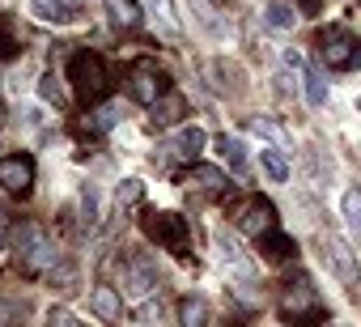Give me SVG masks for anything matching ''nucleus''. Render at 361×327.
I'll return each instance as SVG.
<instances>
[{"instance_id":"nucleus-15","label":"nucleus","mask_w":361,"mask_h":327,"mask_svg":"<svg viewBox=\"0 0 361 327\" xmlns=\"http://www.w3.org/2000/svg\"><path fill=\"white\" fill-rule=\"evenodd\" d=\"M259 242V251H264V259H289L298 247H293V238H285L281 230H272V234H264V238H255Z\"/></svg>"},{"instance_id":"nucleus-27","label":"nucleus","mask_w":361,"mask_h":327,"mask_svg":"<svg viewBox=\"0 0 361 327\" xmlns=\"http://www.w3.org/2000/svg\"><path fill=\"white\" fill-rule=\"evenodd\" d=\"M115 200H119V204L140 200V183H136V179H123V183H119V192H115Z\"/></svg>"},{"instance_id":"nucleus-8","label":"nucleus","mask_w":361,"mask_h":327,"mask_svg":"<svg viewBox=\"0 0 361 327\" xmlns=\"http://www.w3.org/2000/svg\"><path fill=\"white\" fill-rule=\"evenodd\" d=\"M323 255H327V264L336 268V276H340L348 289H357V285H361V268H357V255H353V247H348L344 238L327 234V238H323Z\"/></svg>"},{"instance_id":"nucleus-24","label":"nucleus","mask_w":361,"mask_h":327,"mask_svg":"<svg viewBox=\"0 0 361 327\" xmlns=\"http://www.w3.org/2000/svg\"><path fill=\"white\" fill-rule=\"evenodd\" d=\"M306 98H310V106H323V102H327V81H323L319 68L306 73Z\"/></svg>"},{"instance_id":"nucleus-2","label":"nucleus","mask_w":361,"mask_h":327,"mask_svg":"<svg viewBox=\"0 0 361 327\" xmlns=\"http://www.w3.org/2000/svg\"><path fill=\"white\" fill-rule=\"evenodd\" d=\"M13 247H18V259L30 268V272H51L60 268V247L51 242V234L43 226H18L13 230Z\"/></svg>"},{"instance_id":"nucleus-22","label":"nucleus","mask_w":361,"mask_h":327,"mask_svg":"<svg viewBox=\"0 0 361 327\" xmlns=\"http://www.w3.org/2000/svg\"><path fill=\"white\" fill-rule=\"evenodd\" d=\"M188 179H196L204 192H226V175L221 171H213V166H192V175Z\"/></svg>"},{"instance_id":"nucleus-6","label":"nucleus","mask_w":361,"mask_h":327,"mask_svg":"<svg viewBox=\"0 0 361 327\" xmlns=\"http://www.w3.org/2000/svg\"><path fill=\"white\" fill-rule=\"evenodd\" d=\"M281 314L293 323V327H319V319H327L323 302L310 293V285H293L285 297H281Z\"/></svg>"},{"instance_id":"nucleus-7","label":"nucleus","mask_w":361,"mask_h":327,"mask_svg":"<svg viewBox=\"0 0 361 327\" xmlns=\"http://www.w3.org/2000/svg\"><path fill=\"white\" fill-rule=\"evenodd\" d=\"M128 90H132V98L145 102V106H153L157 98L170 94V90H166V73H161L153 60H136V64H132V73H128Z\"/></svg>"},{"instance_id":"nucleus-13","label":"nucleus","mask_w":361,"mask_h":327,"mask_svg":"<svg viewBox=\"0 0 361 327\" xmlns=\"http://www.w3.org/2000/svg\"><path fill=\"white\" fill-rule=\"evenodd\" d=\"M178 323H183V327H209V302L200 293L183 297V302H178Z\"/></svg>"},{"instance_id":"nucleus-14","label":"nucleus","mask_w":361,"mask_h":327,"mask_svg":"<svg viewBox=\"0 0 361 327\" xmlns=\"http://www.w3.org/2000/svg\"><path fill=\"white\" fill-rule=\"evenodd\" d=\"M106 13H111V22L123 26V30L140 26V5H136V0H106Z\"/></svg>"},{"instance_id":"nucleus-5","label":"nucleus","mask_w":361,"mask_h":327,"mask_svg":"<svg viewBox=\"0 0 361 327\" xmlns=\"http://www.w3.org/2000/svg\"><path fill=\"white\" fill-rule=\"evenodd\" d=\"M319 51H323L327 68H340V73L361 64V39L348 35V30H340V26H331V30L319 35Z\"/></svg>"},{"instance_id":"nucleus-29","label":"nucleus","mask_w":361,"mask_h":327,"mask_svg":"<svg viewBox=\"0 0 361 327\" xmlns=\"http://www.w3.org/2000/svg\"><path fill=\"white\" fill-rule=\"evenodd\" d=\"M157 314H161V310H157L153 302H145V306L136 310V323H157Z\"/></svg>"},{"instance_id":"nucleus-16","label":"nucleus","mask_w":361,"mask_h":327,"mask_svg":"<svg viewBox=\"0 0 361 327\" xmlns=\"http://www.w3.org/2000/svg\"><path fill=\"white\" fill-rule=\"evenodd\" d=\"M217 153L230 161V171H247V144L238 136H217Z\"/></svg>"},{"instance_id":"nucleus-26","label":"nucleus","mask_w":361,"mask_h":327,"mask_svg":"<svg viewBox=\"0 0 361 327\" xmlns=\"http://www.w3.org/2000/svg\"><path fill=\"white\" fill-rule=\"evenodd\" d=\"M39 94H43L47 102H56V106H64V90H60V81H56V73H47V77L39 81Z\"/></svg>"},{"instance_id":"nucleus-17","label":"nucleus","mask_w":361,"mask_h":327,"mask_svg":"<svg viewBox=\"0 0 361 327\" xmlns=\"http://www.w3.org/2000/svg\"><path fill=\"white\" fill-rule=\"evenodd\" d=\"M166 149L178 153V157H196V153L204 149V132H200V128H183V132H178V140L166 144Z\"/></svg>"},{"instance_id":"nucleus-1","label":"nucleus","mask_w":361,"mask_h":327,"mask_svg":"<svg viewBox=\"0 0 361 327\" xmlns=\"http://www.w3.org/2000/svg\"><path fill=\"white\" fill-rule=\"evenodd\" d=\"M68 81L77 90L81 102H98L106 90H111V73H106V60L98 51H73L68 60Z\"/></svg>"},{"instance_id":"nucleus-25","label":"nucleus","mask_w":361,"mask_h":327,"mask_svg":"<svg viewBox=\"0 0 361 327\" xmlns=\"http://www.w3.org/2000/svg\"><path fill=\"white\" fill-rule=\"evenodd\" d=\"M47 327H85L73 310H64V306H51L47 310Z\"/></svg>"},{"instance_id":"nucleus-21","label":"nucleus","mask_w":361,"mask_h":327,"mask_svg":"<svg viewBox=\"0 0 361 327\" xmlns=\"http://www.w3.org/2000/svg\"><path fill=\"white\" fill-rule=\"evenodd\" d=\"M259 161H264V171H268L276 183H285V179H289V161H285V153H281V149H264V153H259Z\"/></svg>"},{"instance_id":"nucleus-4","label":"nucleus","mask_w":361,"mask_h":327,"mask_svg":"<svg viewBox=\"0 0 361 327\" xmlns=\"http://www.w3.org/2000/svg\"><path fill=\"white\" fill-rule=\"evenodd\" d=\"M230 217H234V226H238L243 234H251V238H264V234L276 230V209H272L264 196H247V200H238V204L230 209Z\"/></svg>"},{"instance_id":"nucleus-3","label":"nucleus","mask_w":361,"mask_h":327,"mask_svg":"<svg viewBox=\"0 0 361 327\" xmlns=\"http://www.w3.org/2000/svg\"><path fill=\"white\" fill-rule=\"evenodd\" d=\"M145 234L153 242H161L166 251H174V255L192 251V226L178 213H145Z\"/></svg>"},{"instance_id":"nucleus-18","label":"nucleus","mask_w":361,"mask_h":327,"mask_svg":"<svg viewBox=\"0 0 361 327\" xmlns=\"http://www.w3.org/2000/svg\"><path fill=\"white\" fill-rule=\"evenodd\" d=\"M43 22H56V26H64V22H73V9L64 5V0H35L30 5Z\"/></svg>"},{"instance_id":"nucleus-20","label":"nucleus","mask_w":361,"mask_h":327,"mask_svg":"<svg viewBox=\"0 0 361 327\" xmlns=\"http://www.w3.org/2000/svg\"><path fill=\"white\" fill-rule=\"evenodd\" d=\"M293 22H298L293 5H285V0H268V26H276V30H293Z\"/></svg>"},{"instance_id":"nucleus-10","label":"nucleus","mask_w":361,"mask_h":327,"mask_svg":"<svg viewBox=\"0 0 361 327\" xmlns=\"http://www.w3.org/2000/svg\"><path fill=\"white\" fill-rule=\"evenodd\" d=\"M153 285H157V272H153L145 259H132V264L123 268V293H128V297H149Z\"/></svg>"},{"instance_id":"nucleus-23","label":"nucleus","mask_w":361,"mask_h":327,"mask_svg":"<svg viewBox=\"0 0 361 327\" xmlns=\"http://www.w3.org/2000/svg\"><path fill=\"white\" fill-rule=\"evenodd\" d=\"M149 13L157 18V26H161V30L178 35V18H174V5H170V0H149Z\"/></svg>"},{"instance_id":"nucleus-19","label":"nucleus","mask_w":361,"mask_h":327,"mask_svg":"<svg viewBox=\"0 0 361 327\" xmlns=\"http://www.w3.org/2000/svg\"><path fill=\"white\" fill-rule=\"evenodd\" d=\"M340 209H344L348 230H353V234H361V187H348V192H344V200H340Z\"/></svg>"},{"instance_id":"nucleus-11","label":"nucleus","mask_w":361,"mask_h":327,"mask_svg":"<svg viewBox=\"0 0 361 327\" xmlns=\"http://www.w3.org/2000/svg\"><path fill=\"white\" fill-rule=\"evenodd\" d=\"M183 115H188V98L183 94H166V98L153 102V123L157 128H170V123H178Z\"/></svg>"},{"instance_id":"nucleus-31","label":"nucleus","mask_w":361,"mask_h":327,"mask_svg":"<svg viewBox=\"0 0 361 327\" xmlns=\"http://www.w3.org/2000/svg\"><path fill=\"white\" fill-rule=\"evenodd\" d=\"M64 5H68V0H64Z\"/></svg>"},{"instance_id":"nucleus-28","label":"nucleus","mask_w":361,"mask_h":327,"mask_svg":"<svg viewBox=\"0 0 361 327\" xmlns=\"http://www.w3.org/2000/svg\"><path fill=\"white\" fill-rule=\"evenodd\" d=\"M119 119V106H106V111H98V119H94V128H111Z\"/></svg>"},{"instance_id":"nucleus-12","label":"nucleus","mask_w":361,"mask_h":327,"mask_svg":"<svg viewBox=\"0 0 361 327\" xmlns=\"http://www.w3.org/2000/svg\"><path fill=\"white\" fill-rule=\"evenodd\" d=\"M90 306H94L98 319H119V314H123V302H119V293H115L111 285H98V289L90 293Z\"/></svg>"},{"instance_id":"nucleus-30","label":"nucleus","mask_w":361,"mask_h":327,"mask_svg":"<svg viewBox=\"0 0 361 327\" xmlns=\"http://www.w3.org/2000/svg\"><path fill=\"white\" fill-rule=\"evenodd\" d=\"M357 111H361V98H357Z\"/></svg>"},{"instance_id":"nucleus-9","label":"nucleus","mask_w":361,"mask_h":327,"mask_svg":"<svg viewBox=\"0 0 361 327\" xmlns=\"http://www.w3.org/2000/svg\"><path fill=\"white\" fill-rule=\"evenodd\" d=\"M30 183H35V161L26 153L0 157V187L13 192V196H22V192H30Z\"/></svg>"}]
</instances>
